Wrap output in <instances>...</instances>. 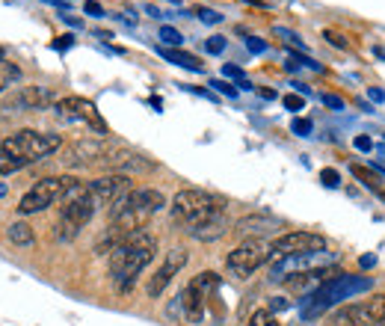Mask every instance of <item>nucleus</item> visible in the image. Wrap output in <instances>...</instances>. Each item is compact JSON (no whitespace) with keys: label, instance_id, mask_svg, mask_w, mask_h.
<instances>
[{"label":"nucleus","instance_id":"obj_12","mask_svg":"<svg viewBox=\"0 0 385 326\" xmlns=\"http://www.w3.org/2000/svg\"><path fill=\"white\" fill-rule=\"evenodd\" d=\"M326 261H332V255L326 252V249L291 255V258H282V261H276V264H270V279H273V282H288L291 276L308 273V270H320Z\"/></svg>","mask_w":385,"mask_h":326},{"label":"nucleus","instance_id":"obj_24","mask_svg":"<svg viewBox=\"0 0 385 326\" xmlns=\"http://www.w3.org/2000/svg\"><path fill=\"white\" fill-rule=\"evenodd\" d=\"M222 75H225V77H234L240 89H252V83L246 80V75H244V72H240V68H237V65H222Z\"/></svg>","mask_w":385,"mask_h":326},{"label":"nucleus","instance_id":"obj_18","mask_svg":"<svg viewBox=\"0 0 385 326\" xmlns=\"http://www.w3.org/2000/svg\"><path fill=\"white\" fill-rule=\"evenodd\" d=\"M160 56H166V60H169V63H175V65L190 68V72H202V63H198L196 56L187 54V51H178V48H160Z\"/></svg>","mask_w":385,"mask_h":326},{"label":"nucleus","instance_id":"obj_33","mask_svg":"<svg viewBox=\"0 0 385 326\" xmlns=\"http://www.w3.org/2000/svg\"><path fill=\"white\" fill-rule=\"evenodd\" d=\"M246 48H249L252 54H264V51H267V45H264L258 36H249V39H246Z\"/></svg>","mask_w":385,"mask_h":326},{"label":"nucleus","instance_id":"obj_23","mask_svg":"<svg viewBox=\"0 0 385 326\" xmlns=\"http://www.w3.org/2000/svg\"><path fill=\"white\" fill-rule=\"evenodd\" d=\"M249 326H282L279 320H276V315L270 308H258L255 315L249 318Z\"/></svg>","mask_w":385,"mask_h":326},{"label":"nucleus","instance_id":"obj_9","mask_svg":"<svg viewBox=\"0 0 385 326\" xmlns=\"http://www.w3.org/2000/svg\"><path fill=\"white\" fill-rule=\"evenodd\" d=\"M264 261H270V246L264 244L261 237H246L244 244L234 246L232 252H228L225 267H228V273H232V276H237V279H249Z\"/></svg>","mask_w":385,"mask_h":326},{"label":"nucleus","instance_id":"obj_40","mask_svg":"<svg viewBox=\"0 0 385 326\" xmlns=\"http://www.w3.org/2000/svg\"><path fill=\"white\" fill-rule=\"evenodd\" d=\"M249 4H258V6H264V0H249Z\"/></svg>","mask_w":385,"mask_h":326},{"label":"nucleus","instance_id":"obj_28","mask_svg":"<svg viewBox=\"0 0 385 326\" xmlns=\"http://www.w3.org/2000/svg\"><path fill=\"white\" fill-rule=\"evenodd\" d=\"M320 181H323V187H338V184H341L338 169H323V173H320Z\"/></svg>","mask_w":385,"mask_h":326},{"label":"nucleus","instance_id":"obj_16","mask_svg":"<svg viewBox=\"0 0 385 326\" xmlns=\"http://www.w3.org/2000/svg\"><path fill=\"white\" fill-rule=\"evenodd\" d=\"M107 143L104 139H77V143H71L63 154V163L71 166V169H83V166H92V163H101L104 161V154H107Z\"/></svg>","mask_w":385,"mask_h":326},{"label":"nucleus","instance_id":"obj_43","mask_svg":"<svg viewBox=\"0 0 385 326\" xmlns=\"http://www.w3.org/2000/svg\"><path fill=\"white\" fill-rule=\"evenodd\" d=\"M175 4H178V0H175Z\"/></svg>","mask_w":385,"mask_h":326},{"label":"nucleus","instance_id":"obj_1","mask_svg":"<svg viewBox=\"0 0 385 326\" xmlns=\"http://www.w3.org/2000/svg\"><path fill=\"white\" fill-rule=\"evenodd\" d=\"M163 205H166V196L154 187H134L127 196H122V199L107 211L110 214V234L104 240V249L110 246V252H113L127 234L146 232V222L158 214Z\"/></svg>","mask_w":385,"mask_h":326},{"label":"nucleus","instance_id":"obj_21","mask_svg":"<svg viewBox=\"0 0 385 326\" xmlns=\"http://www.w3.org/2000/svg\"><path fill=\"white\" fill-rule=\"evenodd\" d=\"M273 225V220H267V217H246V220H240L237 222V232L240 234H249V232H264Z\"/></svg>","mask_w":385,"mask_h":326},{"label":"nucleus","instance_id":"obj_11","mask_svg":"<svg viewBox=\"0 0 385 326\" xmlns=\"http://www.w3.org/2000/svg\"><path fill=\"white\" fill-rule=\"evenodd\" d=\"M335 323L341 326H379L385 323V296H370V300L350 303L335 315Z\"/></svg>","mask_w":385,"mask_h":326},{"label":"nucleus","instance_id":"obj_36","mask_svg":"<svg viewBox=\"0 0 385 326\" xmlns=\"http://www.w3.org/2000/svg\"><path fill=\"white\" fill-rule=\"evenodd\" d=\"M83 9H87L89 15H101V12H104L101 4H95V0H87V6H83Z\"/></svg>","mask_w":385,"mask_h":326},{"label":"nucleus","instance_id":"obj_15","mask_svg":"<svg viewBox=\"0 0 385 326\" xmlns=\"http://www.w3.org/2000/svg\"><path fill=\"white\" fill-rule=\"evenodd\" d=\"M89 190H92V199L110 211L113 205L122 199V196H127L134 187H131V178H127V175H122V173H110V175L95 178V181L89 184Z\"/></svg>","mask_w":385,"mask_h":326},{"label":"nucleus","instance_id":"obj_25","mask_svg":"<svg viewBox=\"0 0 385 326\" xmlns=\"http://www.w3.org/2000/svg\"><path fill=\"white\" fill-rule=\"evenodd\" d=\"M160 39L166 42V45H172V48H181V42H184V36L175 30V27H160Z\"/></svg>","mask_w":385,"mask_h":326},{"label":"nucleus","instance_id":"obj_6","mask_svg":"<svg viewBox=\"0 0 385 326\" xmlns=\"http://www.w3.org/2000/svg\"><path fill=\"white\" fill-rule=\"evenodd\" d=\"M220 214H225V202L205 190H181L172 199V220L181 222L190 234Z\"/></svg>","mask_w":385,"mask_h":326},{"label":"nucleus","instance_id":"obj_5","mask_svg":"<svg viewBox=\"0 0 385 326\" xmlns=\"http://www.w3.org/2000/svg\"><path fill=\"white\" fill-rule=\"evenodd\" d=\"M98 211V202L92 199V190L89 184L75 181L71 190L65 193V199L60 202V222H56V240H75L80 234V229L87 225Z\"/></svg>","mask_w":385,"mask_h":326},{"label":"nucleus","instance_id":"obj_31","mask_svg":"<svg viewBox=\"0 0 385 326\" xmlns=\"http://www.w3.org/2000/svg\"><path fill=\"white\" fill-rule=\"evenodd\" d=\"M210 87L217 92H222V95H228V98H237V89L232 87V83H225V80H210Z\"/></svg>","mask_w":385,"mask_h":326},{"label":"nucleus","instance_id":"obj_8","mask_svg":"<svg viewBox=\"0 0 385 326\" xmlns=\"http://www.w3.org/2000/svg\"><path fill=\"white\" fill-rule=\"evenodd\" d=\"M75 181H77V178H71V175H51V178L36 181L33 187L21 196L18 214H21V217H30V214H39V211H45V208H51V205H60Z\"/></svg>","mask_w":385,"mask_h":326},{"label":"nucleus","instance_id":"obj_7","mask_svg":"<svg viewBox=\"0 0 385 326\" xmlns=\"http://www.w3.org/2000/svg\"><path fill=\"white\" fill-rule=\"evenodd\" d=\"M217 291H220V276L217 273H198L187 288L181 291L178 296V306L184 311V318L190 323H202L208 315V306L217 300Z\"/></svg>","mask_w":385,"mask_h":326},{"label":"nucleus","instance_id":"obj_20","mask_svg":"<svg viewBox=\"0 0 385 326\" xmlns=\"http://www.w3.org/2000/svg\"><path fill=\"white\" fill-rule=\"evenodd\" d=\"M9 240L15 246H30L33 244V229L27 222H12L9 225Z\"/></svg>","mask_w":385,"mask_h":326},{"label":"nucleus","instance_id":"obj_13","mask_svg":"<svg viewBox=\"0 0 385 326\" xmlns=\"http://www.w3.org/2000/svg\"><path fill=\"white\" fill-rule=\"evenodd\" d=\"M53 113H56L60 119H65V122H87V125H92L101 137L107 134V125H104L101 116H98L95 104L87 101V98H80V95H65V98H60V101L53 104Z\"/></svg>","mask_w":385,"mask_h":326},{"label":"nucleus","instance_id":"obj_17","mask_svg":"<svg viewBox=\"0 0 385 326\" xmlns=\"http://www.w3.org/2000/svg\"><path fill=\"white\" fill-rule=\"evenodd\" d=\"M184 264H187V252H184V249H169L166 258H163V264L158 267V273L149 279V288H146L149 296H160V294L166 291L169 282H172V279L184 270Z\"/></svg>","mask_w":385,"mask_h":326},{"label":"nucleus","instance_id":"obj_22","mask_svg":"<svg viewBox=\"0 0 385 326\" xmlns=\"http://www.w3.org/2000/svg\"><path fill=\"white\" fill-rule=\"evenodd\" d=\"M21 77V68L12 65V63H0V92H4L9 83H15Z\"/></svg>","mask_w":385,"mask_h":326},{"label":"nucleus","instance_id":"obj_39","mask_svg":"<svg viewBox=\"0 0 385 326\" xmlns=\"http://www.w3.org/2000/svg\"><path fill=\"white\" fill-rule=\"evenodd\" d=\"M374 264H377L374 255H365V258H362V267H374Z\"/></svg>","mask_w":385,"mask_h":326},{"label":"nucleus","instance_id":"obj_32","mask_svg":"<svg viewBox=\"0 0 385 326\" xmlns=\"http://www.w3.org/2000/svg\"><path fill=\"white\" fill-rule=\"evenodd\" d=\"M198 18H202L205 24H220L222 21V15L220 12H213V9H198Z\"/></svg>","mask_w":385,"mask_h":326},{"label":"nucleus","instance_id":"obj_26","mask_svg":"<svg viewBox=\"0 0 385 326\" xmlns=\"http://www.w3.org/2000/svg\"><path fill=\"white\" fill-rule=\"evenodd\" d=\"M282 104L288 107V110H294V113H299V110H305V98L291 92V95H284V98H282Z\"/></svg>","mask_w":385,"mask_h":326},{"label":"nucleus","instance_id":"obj_19","mask_svg":"<svg viewBox=\"0 0 385 326\" xmlns=\"http://www.w3.org/2000/svg\"><path fill=\"white\" fill-rule=\"evenodd\" d=\"M350 173H353L355 178H359L367 190H374V193L382 190V187H379V178H377V169H367V166H362V163H353V166H350Z\"/></svg>","mask_w":385,"mask_h":326},{"label":"nucleus","instance_id":"obj_42","mask_svg":"<svg viewBox=\"0 0 385 326\" xmlns=\"http://www.w3.org/2000/svg\"><path fill=\"white\" fill-rule=\"evenodd\" d=\"M0 63H6V60H4V51H0Z\"/></svg>","mask_w":385,"mask_h":326},{"label":"nucleus","instance_id":"obj_35","mask_svg":"<svg viewBox=\"0 0 385 326\" xmlns=\"http://www.w3.org/2000/svg\"><path fill=\"white\" fill-rule=\"evenodd\" d=\"M320 101H323L326 107H332V110H344V101H341L338 95H320Z\"/></svg>","mask_w":385,"mask_h":326},{"label":"nucleus","instance_id":"obj_4","mask_svg":"<svg viewBox=\"0 0 385 326\" xmlns=\"http://www.w3.org/2000/svg\"><path fill=\"white\" fill-rule=\"evenodd\" d=\"M370 288H374V279H370V276H347V273H341V276H335L329 282H323L315 294H308V296L299 300V318H303V320H317L332 306L344 303V300H353V296H359V294H365Z\"/></svg>","mask_w":385,"mask_h":326},{"label":"nucleus","instance_id":"obj_34","mask_svg":"<svg viewBox=\"0 0 385 326\" xmlns=\"http://www.w3.org/2000/svg\"><path fill=\"white\" fill-rule=\"evenodd\" d=\"M353 146L359 149V151H370V149H374V139L362 134V137H355V139H353Z\"/></svg>","mask_w":385,"mask_h":326},{"label":"nucleus","instance_id":"obj_37","mask_svg":"<svg viewBox=\"0 0 385 326\" xmlns=\"http://www.w3.org/2000/svg\"><path fill=\"white\" fill-rule=\"evenodd\" d=\"M53 48H60V51H65V48H71V36H60L53 42Z\"/></svg>","mask_w":385,"mask_h":326},{"label":"nucleus","instance_id":"obj_2","mask_svg":"<svg viewBox=\"0 0 385 326\" xmlns=\"http://www.w3.org/2000/svg\"><path fill=\"white\" fill-rule=\"evenodd\" d=\"M60 146H63L60 134L33 131V127H24V131L9 134L6 139H0V175H12L24 166L45 161Z\"/></svg>","mask_w":385,"mask_h":326},{"label":"nucleus","instance_id":"obj_3","mask_svg":"<svg viewBox=\"0 0 385 326\" xmlns=\"http://www.w3.org/2000/svg\"><path fill=\"white\" fill-rule=\"evenodd\" d=\"M154 255H158V240L149 232L127 234L122 244L110 252V279L119 294H127L137 285V276L151 264Z\"/></svg>","mask_w":385,"mask_h":326},{"label":"nucleus","instance_id":"obj_27","mask_svg":"<svg viewBox=\"0 0 385 326\" xmlns=\"http://www.w3.org/2000/svg\"><path fill=\"white\" fill-rule=\"evenodd\" d=\"M205 51H208V54H222V51H225V36H210V39L205 42Z\"/></svg>","mask_w":385,"mask_h":326},{"label":"nucleus","instance_id":"obj_30","mask_svg":"<svg viewBox=\"0 0 385 326\" xmlns=\"http://www.w3.org/2000/svg\"><path fill=\"white\" fill-rule=\"evenodd\" d=\"M323 39L329 42V45H335V48H341V51H347V39L341 36V33H335V30H326V33H323Z\"/></svg>","mask_w":385,"mask_h":326},{"label":"nucleus","instance_id":"obj_41","mask_svg":"<svg viewBox=\"0 0 385 326\" xmlns=\"http://www.w3.org/2000/svg\"><path fill=\"white\" fill-rule=\"evenodd\" d=\"M377 196H379V199H382V202H385V190H379V193H377Z\"/></svg>","mask_w":385,"mask_h":326},{"label":"nucleus","instance_id":"obj_14","mask_svg":"<svg viewBox=\"0 0 385 326\" xmlns=\"http://www.w3.org/2000/svg\"><path fill=\"white\" fill-rule=\"evenodd\" d=\"M53 104V92L45 87H18L15 92H9L4 98L0 110L4 113H27V110H45Z\"/></svg>","mask_w":385,"mask_h":326},{"label":"nucleus","instance_id":"obj_38","mask_svg":"<svg viewBox=\"0 0 385 326\" xmlns=\"http://www.w3.org/2000/svg\"><path fill=\"white\" fill-rule=\"evenodd\" d=\"M367 95H370V98H374V101H385V92H382V89H370Z\"/></svg>","mask_w":385,"mask_h":326},{"label":"nucleus","instance_id":"obj_10","mask_svg":"<svg viewBox=\"0 0 385 326\" xmlns=\"http://www.w3.org/2000/svg\"><path fill=\"white\" fill-rule=\"evenodd\" d=\"M326 249V240L323 234H315V232H288L276 237L270 244V264H276L282 258H291V255H303V252H320Z\"/></svg>","mask_w":385,"mask_h":326},{"label":"nucleus","instance_id":"obj_29","mask_svg":"<svg viewBox=\"0 0 385 326\" xmlns=\"http://www.w3.org/2000/svg\"><path fill=\"white\" fill-rule=\"evenodd\" d=\"M294 134L296 137H308L311 134V127H315V125H311V119H294Z\"/></svg>","mask_w":385,"mask_h":326}]
</instances>
